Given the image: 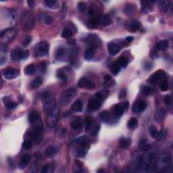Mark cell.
Returning a JSON list of instances; mask_svg holds the SVG:
<instances>
[{"instance_id": "45", "label": "cell", "mask_w": 173, "mask_h": 173, "mask_svg": "<svg viewBox=\"0 0 173 173\" xmlns=\"http://www.w3.org/2000/svg\"><path fill=\"white\" fill-rule=\"evenodd\" d=\"M154 89L148 85H143L141 87V91L145 96H150L154 92Z\"/></svg>"}, {"instance_id": "23", "label": "cell", "mask_w": 173, "mask_h": 173, "mask_svg": "<svg viewBox=\"0 0 173 173\" xmlns=\"http://www.w3.org/2000/svg\"><path fill=\"white\" fill-rule=\"evenodd\" d=\"M158 8L162 12H166L169 10L171 6V2L167 1V0H161L158 3Z\"/></svg>"}, {"instance_id": "17", "label": "cell", "mask_w": 173, "mask_h": 173, "mask_svg": "<svg viewBox=\"0 0 173 173\" xmlns=\"http://www.w3.org/2000/svg\"><path fill=\"white\" fill-rule=\"evenodd\" d=\"M68 51L64 47H60L56 52V59L58 61L64 60L68 56Z\"/></svg>"}, {"instance_id": "2", "label": "cell", "mask_w": 173, "mask_h": 173, "mask_svg": "<svg viewBox=\"0 0 173 173\" xmlns=\"http://www.w3.org/2000/svg\"><path fill=\"white\" fill-rule=\"evenodd\" d=\"M33 129L31 132V136L36 143H39L43 139V127L41 120L33 124Z\"/></svg>"}, {"instance_id": "56", "label": "cell", "mask_w": 173, "mask_h": 173, "mask_svg": "<svg viewBox=\"0 0 173 173\" xmlns=\"http://www.w3.org/2000/svg\"><path fill=\"white\" fill-rule=\"evenodd\" d=\"M53 22H54V19H53L52 17L50 16H47L44 19L45 24H47V25L51 24L53 23Z\"/></svg>"}, {"instance_id": "16", "label": "cell", "mask_w": 173, "mask_h": 173, "mask_svg": "<svg viewBox=\"0 0 173 173\" xmlns=\"http://www.w3.org/2000/svg\"><path fill=\"white\" fill-rule=\"evenodd\" d=\"M2 74L6 79H13L18 76L19 71L17 69L8 68L3 71Z\"/></svg>"}, {"instance_id": "9", "label": "cell", "mask_w": 173, "mask_h": 173, "mask_svg": "<svg viewBox=\"0 0 173 173\" xmlns=\"http://www.w3.org/2000/svg\"><path fill=\"white\" fill-rule=\"evenodd\" d=\"M86 43L89 47L98 48L102 45V40L96 34H89L85 39Z\"/></svg>"}, {"instance_id": "31", "label": "cell", "mask_w": 173, "mask_h": 173, "mask_svg": "<svg viewBox=\"0 0 173 173\" xmlns=\"http://www.w3.org/2000/svg\"><path fill=\"white\" fill-rule=\"evenodd\" d=\"M95 55L94 49L92 47H88L85 51L84 54V58L86 61H91Z\"/></svg>"}, {"instance_id": "47", "label": "cell", "mask_w": 173, "mask_h": 173, "mask_svg": "<svg viewBox=\"0 0 173 173\" xmlns=\"http://www.w3.org/2000/svg\"><path fill=\"white\" fill-rule=\"evenodd\" d=\"M100 17H98V18L94 17V18H91L88 21V26L91 28L96 27L97 26L100 24Z\"/></svg>"}, {"instance_id": "54", "label": "cell", "mask_w": 173, "mask_h": 173, "mask_svg": "<svg viewBox=\"0 0 173 173\" xmlns=\"http://www.w3.org/2000/svg\"><path fill=\"white\" fill-rule=\"evenodd\" d=\"M22 148H24L26 150H28V149H30L32 148V143L31 141L28 140H26L22 143Z\"/></svg>"}, {"instance_id": "1", "label": "cell", "mask_w": 173, "mask_h": 173, "mask_svg": "<svg viewBox=\"0 0 173 173\" xmlns=\"http://www.w3.org/2000/svg\"><path fill=\"white\" fill-rule=\"evenodd\" d=\"M108 93L106 91H100L94 95L89 101L88 110L89 112H95L99 109L102 106V102L108 96Z\"/></svg>"}, {"instance_id": "29", "label": "cell", "mask_w": 173, "mask_h": 173, "mask_svg": "<svg viewBox=\"0 0 173 173\" xmlns=\"http://www.w3.org/2000/svg\"><path fill=\"white\" fill-rule=\"evenodd\" d=\"M3 101H4V102L5 106L8 109H13L17 106L16 103L13 102V101H11L10 98L8 97H4L3 98Z\"/></svg>"}, {"instance_id": "14", "label": "cell", "mask_w": 173, "mask_h": 173, "mask_svg": "<svg viewBox=\"0 0 173 173\" xmlns=\"http://www.w3.org/2000/svg\"><path fill=\"white\" fill-rule=\"evenodd\" d=\"M124 46L123 43H118L115 42L109 43L108 46V50L109 54L111 56H115L118 53H119L122 47Z\"/></svg>"}, {"instance_id": "38", "label": "cell", "mask_w": 173, "mask_h": 173, "mask_svg": "<svg viewBox=\"0 0 173 173\" xmlns=\"http://www.w3.org/2000/svg\"><path fill=\"white\" fill-rule=\"evenodd\" d=\"M45 6L51 9H57L59 7V2L56 0H47L44 2Z\"/></svg>"}, {"instance_id": "4", "label": "cell", "mask_w": 173, "mask_h": 173, "mask_svg": "<svg viewBox=\"0 0 173 173\" xmlns=\"http://www.w3.org/2000/svg\"><path fill=\"white\" fill-rule=\"evenodd\" d=\"M43 108L46 113H50L51 112H52L54 109L57 108L56 100L50 97V95L46 94L43 97Z\"/></svg>"}, {"instance_id": "43", "label": "cell", "mask_w": 173, "mask_h": 173, "mask_svg": "<svg viewBox=\"0 0 173 173\" xmlns=\"http://www.w3.org/2000/svg\"><path fill=\"white\" fill-rule=\"evenodd\" d=\"M141 4L142 5V10L144 13H147L151 10L152 7V2L142 1L141 2Z\"/></svg>"}, {"instance_id": "33", "label": "cell", "mask_w": 173, "mask_h": 173, "mask_svg": "<svg viewBox=\"0 0 173 173\" xmlns=\"http://www.w3.org/2000/svg\"><path fill=\"white\" fill-rule=\"evenodd\" d=\"M71 109L75 112H81L83 111V103L81 101L78 100L74 102L71 106Z\"/></svg>"}, {"instance_id": "22", "label": "cell", "mask_w": 173, "mask_h": 173, "mask_svg": "<svg viewBox=\"0 0 173 173\" xmlns=\"http://www.w3.org/2000/svg\"><path fill=\"white\" fill-rule=\"evenodd\" d=\"M166 111L164 108H160L155 112L154 115V119L157 122H162L166 117Z\"/></svg>"}, {"instance_id": "36", "label": "cell", "mask_w": 173, "mask_h": 173, "mask_svg": "<svg viewBox=\"0 0 173 173\" xmlns=\"http://www.w3.org/2000/svg\"><path fill=\"white\" fill-rule=\"evenodd\" d=\"M95 120L94 119L92 116H88L87 117H86L85 120V131L88 132L91 130L92 128V126L94 125Z\"/></svg>"}, {"instance_id": "58", "label": "cell", "mask_w": 173, "mask_h": 173, "mask_svg": "<svg viewBox=\"0 0 173 173\" xmlns=\"http://www.w3.org/2000/svg\"><path fill=\"white\" fill-rule=\"evenodd\" d=\"M126 96V89H121L119 95V99H122V98H125Z\"/></svg>"}, {"instance_id": "5", "label": "cell", "mask_w": 173, "mask_h": 173, "mask_svg": "<svg viewBox=\"0 0 173 173\" xmlns=\"http://www.w3.org/2000/svg\"><path fill=\"white\" fill-rule=\"evenodd\" d=\"M172 162V155L169 152H164L161 154L158 159V164L161 168H166L171 166Z\"/></svg>"}, {"instance_id": "10", "label": "cell", "mask_w": 173, "mask_h": 173, "mask_svg": "<svg viewBox=\"0 0 173 173\" xmlns=\"http://www.w3.org/2000/svg\"><path fill=\"white\" fill-rule=\"evenodd\" d=\"M58 117L59 110L57 108L48 114L47 118V125L49 127L54 128L56 126L57 122H58Z\"/></svg>"}, {"instance_id": "30", "label": "cell", "mask_w": 173, "mask_h": 173, "mask_svg": "<svg viewBox=\"0 0 173 173\" xmlns=\"http://www.w3.org/2000/svg\"><path fill=\"white\" fill-rule=\"evenodd\" d=\"M112 23V21L110 17L108 14H105L102 16L100 17V24H102L103 26H105V27H107V26L110 25Z\"/></svg>"}, {"instance_id": "41", "label": "cell", "mask_w": 173, "mask_h": 173, "mask_svg": "<svg viewBox=\"0 0 173 173\" xmlns=\"http://www.w3.org/2000/svg\"><path fill=\"white\" fill-rule=\"evenodd\" d=\"M115 85V80L112 79V77L109 75V74H106L104 77V83H103V85L107 86V87H111Z\"/></svg>"}, {"instance_id": "19", "label": "cell", "mask_w": 173, "mask_h": 173, "mask_svg": "<svg viewBox=\"0 0 173 173\" xmlns=\"http://www.w3.org/2000/svg\"><path fill=\"white\" fill-rule=\"evenodd\" d=\"M89 148H90V147H89V143L85 144V145H79V148L77 149L76 152V156L78 158L85 157L86 154H87Z\"/></svg>"}, {"instance_id": "21", "label": "cell", "mask_w": 173, "mask_h": 173, "mask_svg": "<svg viewBox=\"0 0 173 173\" xmlns=\"http://www.w3.org/2000/svg\"><path fill=\"white\" fill-rule=\"evenodd\" d=\"M23 51H24V50H22L21 47H16L12 51V52H11V58H12V60H15V61H21V60H22Z\"/></svg>"}, {"instance_id": "6", "label": "cell", "mask_w": 173, "mask_h": 173, "mask_svg": "<svg viewBox=\"0 0 173 173\" xmlns=\"http://www.w3.org/2000/svg\"><path fill=\"white\" fill-rule=\"evenodd\" d=\"M17 34V30L15 28H7L4 31H2L0 34L1 37V42L2 43H5L11 41L14 39V37Z\"/></svg>"}, {"instance_id": "53", "label": "cell", "mask_w": 173, "mask_h": 173, "mask_svg": "<svg viewBox=\"0 0 173 173\" xmlns=\"http://www.w3.org/2000/svg\"><path fill=\"white\" fill-rule=\"evenodd\" d=\"M51 166L50 164H45L43 165V166L41 168V173H48V172H50L52 171H51Z\"/></svg>"}, {"instance_id": "35", "label": "cell", "mask_w": 173, "mask_h": 173, "mask_svg": "<svg viewBox=\"0 0 173 173\" xmlns=\"http://www.w3.org/2000/svg\"><path fill=\"white\" fill-rule=\"evenodd\" d=\"M139 148L141 151L148 152L149 149V144L145 139H141L139 142Z\"/></svg>"}, {"instance_id": "8", "label": "cell", "mask_w": 173, "mask_h": 173, "mask_svg": "<svg viewBox=\"0 0 173 173\" xmlns=\"http://www.w3.org/2000/svg\"><path fill=\"white\" fill-rule=\"evenodd\" d=\"M166 77V72L163 70H158V71L155 72L154 74L149 77L148 81L152 85H155L159 82L165 80Z\"/></svg>"}, {"instance_id": "57", "label": "cell", "mask_w": 173, "mask_h": 173, "mask_svg": "<svg viewBox=\"0 0 173 173\" xmlns=\"http://www.w3.org/2000/svg\"><path fill=\"white\" fill-rule=\"evenodd\" d=\"M100 129V126L99 125H97L96 126H95L93 127V130L91 131V134L92 135H93V136H95V135H96L98 133V132H99Z\"/></svg>"}, {"instance_id": "12", "label": "cell", "mask_w": 173, "mask_h": 173, "mask_svg": "<svg viewBox=\"0 0 173 173\" xmlns=\"http://www.w3.org/2000/svg\"><path fill=\"white\" fill-rule=\"evenodd\" d=\"M152 162V158L148 155H142L140 156L139 159V168L140 169L146 170L148 168L149 166L151 165V163Z\"/></svg>"}, {"instance_id": "13", "label": "cell", "mask_w": 173, "mask_h": 173, "mask_svg": "<svg viewBox=\"0 0 173 173\" xmlns=\"http://www.w3.org/2000/svg\"><path fill=\"white\" fill-rule=\"evenodd\" d=\"M147 107V103L142 100H138L137 101H135L134 102L133 105H132V111L135 113L139 114L143 112L145 109H146Z\"/></svg>"}, {"instance_id": "44", "label": "cell", "mask_w": 173, "mask_h": 173, "mask_svg": "<svg viewBox=\"0 0 173 173\" xmlns=\"http://www.w3.org/2000/svg\"><path fill=\"white\" fill-rule=\"evenodd\" d=\"M88 140H89L88 138L86 136H83L74 140L73 141V143L74 144H77V145H85V144H88Z\"/></svg>"}, {"instance_id": "28", "label": "cell", "mask_w": 173, "mask_h": 173, "mask_svg": "<svg viewBox=\"0 0 173 173\" xmlns=\"http://www.w3.org/2000/svg\"><path fill=\"white\" fill-rule=\"evenodd\" d=\"M168 47L169 43L167 40H162V41H158L155 45V47L159 51H165L168 48Z\"/></svg>"}, {"instance_id": "15", "label": "cell", "mask_w": 173, "mask_h": 173, "mask_svg": "<svg viewBox=\"0 0 173 173\" xmlns=\"http://www.w3.org/2000/svg\"><path fill=\"white\" fill-rule=\"evenodd\" d=\"M126 27L130 32L134 33L136 32L141 27V23L137 20H131L126 24Z\"/></svg>"}, {"instance_id": "40", "label": "cell", "mask_w": 173, "mask_h": 173, "mask_svg": "<svg viewBox=\"0 0 173 173\" xmlns=\"http://www.w3.org/2000/svg\"><path fill=\"white\" fill-rule=\"evenodd\" d=\"M40 120V116L38 112H33L29 114L28 116V120H29V122L31 125L37 122V121H39Z\"/></svg>"}, {"instance_id": "62", "label": "cell", "mask_w": 173, "mask_h": 173, "mask_svg": "<svg viewBox=\"0 0 173 173\" xmlns=\"http://www.w3.org/2000/svg\"><path fill=\"white\" fill-rule=\"evenodd\" d=\"M68 44L71 46H74V45H76V41H75V40H74V39H70V41H68Z\"/></svg>"}, {"instance_id": "26", "label": "cell", "mask_w": 173, "mask_h": 173, "mask_svg": "<svg viewBox=\"0 0 173 173\" xmlns=\"http://www.w3.org/2000/svg\"><path fill=\"white\" fill-rule=\"evenodd\" d=\"M31 155L28 154H26L24 155H23V156L22 157L21 162H20L19 164V167L21 169H23L26 166H27L28 163L30 162L31 161Z\"/></svg>"}, {"instance_id": "11", "label": "cell", "mask_w": 173, "mask_h": 173, "mask_svg": "<svg viewBox=\"0 0 173 173\" xmlns=\"http://www.w3.org/2000/svg\"><path fill=\"white\" fill-rule=\"evenodd\" d=\"M78 86L79 87L85 89H93L96 86V85L93 81L91 80L87 79L86 77H82L81 79L79 80V83H78Z\"/></svg>"}, {"instance_id": "51", "label": "cell", "mask_w": 173, "mask_h": 173, "mask_svg": "<svg viewBox=\"0 0 173 173\" xmlns=\"http://www.w3.org/2000/svg\"><path fill=\"white\" fill-rule=\"evenodd\" d=\"M149 135H150V136L152 138H155L158 133L157 128L155 127L154 125H152V126H150V127H149Z\"/></svg>"}, {"instance_id": "59", "label": "cell", "mask_w": 173, "mask_h": 173, "mask_svg": "<svg viewBox=\"0 0 173 173\" xmlns=\"http://www.w3.org/2000/svg\"><path fill=\"white\" fill-rule=\"evenodd\" d=\"M164 102H165V104L167 106H170L172 103V98L170 96H166L165 99H164Z\"/></svg>"}, {"instance_id": "50", "label": "cell", "mask_w": 173, "mask_h": 173, "mask_svg": "<svg viewBox=\"0 0 173 173\" xmlns=\"http://www.w3.org/2000/svg\"><path fill=\"white\" fill-rule=\"evenodd\" d=\"M159 88L162 91H166L168 90V83L166 81V80H164L162 81H161L159 85Z\"/></svg>"}, {"instance_id": "46", "label": "cell", "mask_w": 173, "mask_h": 173, "mask_svg": "<svg viewBox=\"0 0 173 173\" xmlns=\"http://www.w3.org/2000/svg\"><path fill=\"white\" fill-rule=\"evenodd\" d=\"M116 63L119 64L120 67L126 68L129 64V60L126 57H120L116 61Z\"/></svg>"}, {"instance_id": "34", "label": "cell", "mask_w": 173, "mask_h": 173, "mask_svg": "<svg viewBox=\"0 0 173 173\" xmlns=\"http://www.w3.org/2000/svg\"><path fill=\"white\" fill-rule=\"evenodd\" d=\"M73 31L70 28H68V27H65L64 29H63L61 36L62 38L66 39H71L72 37L73 36Z\"/></svg>"}, {"instance_id": "18", "label": "cell", "mask_w": 173, "mask_h": 173, "mask_svg": "<svg viewBox=\"0 0 173 173\" xmlns=\"http://www.w3.org/2000/svg\"><path fill=\"white\" fill-rule=\"evenodd\" d=\"M58 152H59L58 147H57L56 145H50L46 148L45 154L46 157L51 158H54V156H56L57 154V153H58Z\"/></svg>"}, {"instance_id": "37", "label": "cell", "mask_w": 173, "mask_h": 173, "mask_svg": "<svg viewBox=\"0 0 173 173\" xmlns=\"http://www.w3.org/2000/svg\"><path fill=\"white\" fill-rule=\"evenodd\" d=\"M168 129H162L157 133L156 136H155V139H156L157 141H161L167 136V135H168Z\"/></svg>"}, {"instance_id": "20", "label": "cell", "mask_w": 173, "mask_h": 173, "mask_svg": "<svg viewBox=\"0 0 173 173\" xmlns=\"http://www.w3.org/2000/svg\"><path fill=\"white\" fill-rule=\"evenodd\" d=\"M124 109L122 106L120 104H116L114 106L113 108H112V117L114 116V118L116 119H119V118L122 116L124 113Z\"/></svg>"}, {"instance_id": "3", "label": "cell", "mask_w": 173, "mask_h": 173, "mask_svg": "<svg viewBox=\"0 0 173 173\" xmlns=\"http://www.w3.org/2000/svg\"><path fill=\"white\" fill-rule=\"evenodd\" d=\"M50 51V45L45 41L37 43L34 47V52L36 57H42L47 56Z\"/></svg>"}, {"instance_id": "49", "label": "cell", "mask_w": 173, "mask_h": 173, "mask_svg": "<svg viewBox=\"0 0 173 173\" xmlns=\"http://www.w3.org/2000/svg\"><path fill=\"white\" fill-rule=\"evenodd\" d=\"M57 78H59L60 79H61L63 81H67L68 80V77L64 71H62V70H58L57 72Z\"/></svg>"}, {"instance_id": "24", "label": "cell", "mask_w": 173, "mask_h": 173, "mask_svg": "<svg viewBox=\"0 0 173 173\" xmlns=\"http://www.w3.org/2000/svg\"><path fill=\"white\" fill-rule=\"evenodd\" d=\"M70 126L74 130H79L82 127V120L80 117L74 118L70 123Z\"/></svg>"}, {"instance_id": "63", "label": "cell", "mask_w": 173, "mask_h": 173, "mask_svg": "<svg viewBox=\"0 0 173 173\" xmlns=\"http://www.w3.org/2000/svg\"><path fill=\"white\" fill-rule=\"evenodd\" d=\"M27 4L28 5V6H29V8H32L34 7V1H27Z\"/></svg>"}, {"instance_id": "60", "label": "cell", "mask_w": 173, "mask_h": 173, "mask_svg": "<svg viewBox=\"0 0 173 173\" xmlns=\"http://www.w3.org/2000/svg\"><path fill=\"white\" fill-rule=\"evenodd\" d=\"M31 42V38L30 37H27V38L25 39V40L24 41V42H23V45L24 46V47H26V46H27L30 44V43Z\"/></svg>"}, {"instance_id": "7", "label": "cell", "mask_w": 173, "mask_h": 173, "mask_svg": "<svg viewBox=\"0 0 173 173\" xmlns=\"http://www.w3.org/2000/svg\"><path fill=\"white\" fill-rule=\"evenodd\" d=\"M77 95V91L74 89H69L64 91L60 98V102L62 106H66L74 99Z\"/></svg>"}, {"instance_id": "64", "label": "cell", "mask_w": 173, "mask_h": 173, "mask_svg": "<svg viewBox=\"0 0 173 173\" xmlns=\"http://www.w3.org/2000/svg\"><path fill=\"white\" fill-rule=\"evenodd\" d=\"M125 39H126V41H127V42L131 43V41H133L134 38H133V37H132V36H129V37H126V38Z\"/></svg>"}, {"instance_id": "42", "label": "cell", "mask_w": 173, "mask_h": 173, "mask_svg": "<svg viewBox=\"0 0 173 173\" xmlns=\"http://www.w3.org/2000/svg\"><path fill=\"white\" fill-rule=\"evenodd\" d=\"M138 126V120L136 118L132 117L131 119L129 120V122L127 123V127L129 130H131V131H133Z\"/></svg>"}, {"instance_id": "27", "label": "cell", "mask_w": 173, "mask_h": 173, "mask_svg": "<svg viewBox=\"0 0 173 173\" xmlns=\"http://www.w3.org/2000/svg\"><path fill=\"white\" fill-rule=\"evenodd\" d=\"M100 118L101 120L103 122H109L112 119V114L108 110H104L100 114Z\"/></svg>"}, {"instance_id": "55", "label": "cell", "mask_w": 173, "mask_h": 173, "mask_svg": "<svg viewBox=\"0 0 173 173\" xmlns=\"http://www.w3.org/2000/svg\"><path fill=\"white\" fill-rule=\"evenodd\" d=\"M134 11H135V8L132 7V5H129V6L126 7L125 10V12L126 14H128V15H130V14H131L132 13H133Z\"/></svg>"}, {"instance_id": "25", "label": "cell", "mask_w": 173, "mask_h": 173, "mask_svg": "<svg viewBox=\"0 0 173 173\" xmlns=\"http://www.w3.org/2000/svg\"><path fill=\"white\" fill-rule=\"evenodd\" d=\"M131 145V139L129 137H122L119 141V147L121 149H126Z\"/></svg>"}, {"instance_id": "32", "label": "cell", "mask_w": 173, "mask_h": 173, "mask_svg": "<svg viewBox=\"0 0 173 173\" xmlns=\"http://www.w3.org/2000/svg\"><path fill=\"white\" fill-rule=\"evenodd\" d=\"M36 73V66L34 64L27 66L24 68V74L27 76H32Z\"/></svg>"}, {"instance_id": "61", "label": "cell", "mask_w": 173, "mask_h": 173, "mask_svg": "<svg viewBox=\"0 0 173 173\" xmlns=\"http://www.w3.org/2000/svg\"><path fill=\"white\" fill-rule=\"evenodd\" d=\"M121 106H122V108L124 109V111H127L128 110V109H129V102H124L122 104H121Z\"/></svg>"}, {"instance_id": "52", "label": "cell", "mask_w": 173, "mask_h": 173, "mask_svg": "<svg viewBox=\"0 0 173 173\" xmlns=\"http://www.w3.org/2000/svg\"><path fill=\"white\" fill-rule=\"evenodd\" d=\"M86 4L84 2H79L78 3V10H79V12H84L86 10Z\"/></svg>"}, {"instance_id": "48", "label": "cell", "mask_w": 173, "mask_h": 173, "mask_svg": "<svg viewBox=\"0 0 173 173\" xmlns=\"http://www.w3.org/2000/svg\"><path fill=\"white\" fill-rule=\"evenodd\" d=\"M121 67L119 66V64L118 63H114L112 65L110 68V71L111 73L114 74V75H117L119 73V72L120 71Z\"/></svg>"}, {"instance_id": "39", "label": "cell", "mask_w": 173, "mask_h": 173, "mask_svg": "<svg viewBox=\"0 0 173 173\" xmlns=\"http://www.w3.org/2000/svg\"><path fill=\"white\" fill-rule=\"evenodd\" d=\"M42 83H43V80L40 77H37L35 78V79H34L32 80V82H31L30 84V86L31 89H35L39 87V86H41V85L42 84Z\"/></svg>"}]
</instances>
